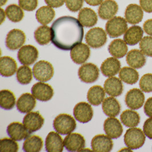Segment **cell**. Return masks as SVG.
Segmentation results:
<instances>
[{
	"label": "cell",
	"instance_id": "1",
	"mask_svg": "<svg viewBox=\"0 0 152 152\" xmlns=\"http://www.w3.org/2000/svg\"><path fill=\"white\" fill-rule=\"evenodd\" d=\"M51 41L60 50L69 51L83 41V26L71 16H63L56 19L51 27Z\"/></svg>",
	"mask_w": 152,
	"mask_h": 152
},
{
	"label": "cell",
	"instance_id": "2",
	"mask_svg": "<svg viewBox=\"0 0 152 152\" xmlns=\"http://www.w3.org/2000/svg\"><path fill=\"white\" fill-rule=\"evenodd\" d=\"M146 136L144 131L138 128L128 129L124 134V143L127 148L132 150L138 149L145 143Z\"/></svg>",
	"mask_w": 152,
	"mask_h": 152
},
{
	"label": "cell",
	"instance_id": "3",
	"mask_svg": "<svg viewBox=\"0 0 152 152\" xmlns=\"http://www.w3.org/2000/svg\"><path fill=\"white\" fill-rule=\"evenodd\" d=\"M53 126L57 133L62 135L69 134L76 129V121L68 114H60L54 119Z\"/></svg>",
	"mask_w": 152,
	"mask_h": 152
},
{
	"label": "cell",
	"instance_id": "4",
	"mask_svg": "<svg viewBox=\"0 0 152 152\" xmlns=\"http://www.w3.org/2000/svg\"><path fill=\"white\" fill-rule=\"evenodd\" d=\"M127 29V21L121 17H114L109 20L105 25L106 32L112 38L120 37Z\"/></svg>",
	"mask_w": 152,
	"mask_h": 152
},
{
	"label": "cell",
	"instance_id": "5",
	"mask_svg": "<svg viewBox=\"0 0 152 152\" xmlns=\"http://www.w3.org/2000/svg\"><path fill=\"white\" fill-rule=\"evenodd\" d=\"M33 73L37 80L46 82L53 77L54 71L53 65L50 63L45 61H40L35 64Z\"/></svg>",
	"mask_w": 152,
	"mask_h": 152
},
{
	"label": "cell",
	"instance_id": "6",
	"mask_svg": "<svg viewBox=\"0 0 152 152\" xmlns=\"http://www.w3.org/2000/svg\"><path fill=\"white\" fill-rule=\"evenodd\" d=\"M107 41V34L102 28H92L86 35V41L92 48H100L106 43Z\"/></svg>",
	"mask_w": 152,
	"mask_h": 152
},
{
	"label": "cell",
	"instance_id": "7",
	"mask_svg": "<svg viewBox=\"0 0 152 152\" xmlns=\"http://www.w3.org/2000/svg\"><path fill=\"white\" fill-rule=\"evenodd\" d=\"M78 76L80 80L84 83H94L99 78V69L95 64L87 63L79 68Z\"/></svg>",
	"mask_w": 152,
	"mask_h": 152
},
{
	"label": "cell",
	"instance_id": "8",
	"mask_svg": "<svg viewBox=\"0 0 152 152\" xmlns=\"http://www.w3.org/2000/svg\"><path fill=\"white\" fill-rule=\"evenodd\" d=\"M38 56L39 53L37 48L32 45H28L21 47L18 52L17 58L21 64L29 66L37 60Z\"/></svg>",
	"mask_w": 152,
	"mask_h": 152
},
{
	"label": "cell",
	"instance_id": "9",
	"mask_svg": "<svg viewBox=\"0 0 152 152\" xmlns=\"http://www.w3.org/2000/svg\"><path fill=\"white\" fill-rule=\"evenodd\" d=\"M26 41V35L24 32L20 29L10 30L6 38L5 44L8 49L12 51L18 50L21 48Z\"/></svg>",
	"mask_w": 152,
	"mask_h": 152
},
{
	"label": "cell",
	"instance_id": "10",
	"mask_svg": "<svg viewBox=\"0 0 152 152\" xmlns=\"http://www.w3.org/2000/svg\"><path fill=\"white\" fill-rule=\"evenodd\" d=\"M125 104L133 110L141 108L145 102V96L142 91L138 88L129 90L125 95Z\"/></svg>",
	"mask_w": 152,
	"mask_h": 152
},
{
	"label": "cell",
	"instance_id": "11",
	"mask_svg": "<svg viewBox=\"0 0 152 152\" xmlns=\"http://www.w3.org/2000/svg\"><path fill=\"white\" fill-rule=\"evenodd\" d=\"M31 93L37 100L48 102L54 95V90L48 84L40 82L33 85L31 88Z\"/></svg>",
	"mask_w": 152,
	"mask_h": 152
},
{
	"label": "cell",
	"instance_id": "12",
	"mask_svg": "<svg viewBox=\"0 0 152 152\" xmlns=\"http://www.w3.org/2000/svg\"><path fill=\"white\" fill-rule=\"evenodd\" d=\"M44 122L45 119L39 112L28 113L23 119V124L30 133L39 130Z\"/></svg>",
	"mask_w": 152,
	"mask_h": 152
},
{
	"label": "cell",
	"instance_id": "13",
	"mask_svg": "<svg viewBox=\"0 0 152 152\" xmlns=\"http://www.w3.org/2000/svg\"><path fill=\"white\" fill-rule=\"evenodd\" d=\"M74 116L77 121L85 124L90 121L94 116V111L90 104L80 102L74 108Z\"/></svg>",
	"mask_w": 152,
	"mask_h": 152
},
{
	"label": "cell",
	"instance_id": "14",
	"mask_svg": "<svg viewBox=\"0 0 152 152\" xmlns=\"http://www.w3.org/2000/svg\"><path fill=\"white\" fill-rule=\"evenodd\" d=\"M64 145L69 152H79L85 148L86 141L79 133H70L64 139Z\"/></svg>",
	"mask_w": 152,
	"mask_h": 152
},
{
	"label": "cell",
	"instance_id": "15",
	"mask_svg": "<svg viewBox=\"0 0 152 152\" xmlns=\"http://www.w3.org/2000/svg\"><path fill=\"white\" fill-rule=\"evenodd\" d=\"M104 131L110 138L117 139L122 135L123 128L118 118L110 117L104 121Z\"/></svg>",
	"mask_w": 152,
	"mask_h": 152
},
{
	"label": "cell",
	"instance_id": "16",
	"mask_svg": "<svg viewBox=\"0 0 152 152\" xmlns=\"http://www.w3.org/2000/svg\"><path fill=\"white\" fill-rule=\"evenodd\" d=\"M113 146V144L111 138L104 134L96 135L91 141V148L94 152H111Z\"/></svg>",
	"mask_w": 152,
	"mask_h": 152
},
{
	"label": "cell",
	"instance_id": "17",
	"mask_svg": "<svg viewBox=\"0 0 152 152\" xmlns=\"http://www.w3.org/2000/svg\"><path fill=\"white\" fill-rule=\"evenodd\" d=\"M70 56L71 59L75 63L82 64L86 62L90 58V48L84 43H79L71 49Z\"/></svg>",
	"mask_w": 152,
	"mask_h": 152
},
{
	"label": "cell",
	"instance_id": "18",
	"mask_svg": "<svg viewBox=\"0 0 152 152\" xmlns=\"http://www.w3.org/2000/svg\"><path fill=\"white\" fill-rule=\"evenodd\" d=\"M8 136L15 141H22L26 139L31 134L25 127L24 125L19 122H13L7 126Z\"/></svg>",
	"mask_w": 152,
	"mask_h": 152
},
{
	"label": "cell",
	"instance_id": "19",
	"mask_svg": "<svg viewBox=\"0 0 152 152\" xmlns=\"http://www.w3.org/2000/svg\"><path fill=\"white\" fill-rule=\"evenodd\" d=\"M118 6L114 0H105L103 1L98 9L99 17L104 20H108L114 17L118 13Z\"/></svg>",
	"mask_w": 152,
	"mask_h": 152
},
{
	"label": "cell",
	"instance_id": "20",
	"mask_svg": "<svg viewBox=\"0 0 152 152\" xmlns=\"http://www.w3.org/2000/svg\"><path fill=\"white\" fill-rule=\"evenodd\" d=\"M64 141L61 136L55 132H50L45 141V149L48 152H62Z\"/></svg>",
	"mask_w": 152,
	"mask_h": 152
},
{
	"label": "cell",
	"instance_id": "21",
	"mask_svg": "<svg viewBox=\"0 0 152 152\" xmlns=\"http://www.w3.org/2000/svg\"><path fill=\"white\" fill-rule=\"evenodd\" d=\"M121 69V63L115 57H110L102 63L100 70L104 76L112 77L117 75Z\"/></svg>",
	"mask_w": 152,
	"mask_h": 152
},
{
	"label": "cell",
	"instance_id": "22",
	"mask_svg": "<svg viewBox=\"0 0 152 152\" xmlns=\"http://www.w3.org/2000/svg\"><path fill=\"white\" fill-rule=\"evenodd\" d=\"M104 88L108 95L112 97L119 96L123 92V84L121 79L112 76L105 81Z\"/></svg>",
	"mask_w": 152,
	"mask_h": 152
},
{
	"label": "cell",
	"instance_id": "23",
	"mask_svg": "<svg viewBox=\"0 0 152 152\" xmlns=\"http://www.w3.org/2000/svg\"><path fill=\"white\" fill-rule=\"evenodd\" d=\"M144 17L143 10L137 4H130L125 9V18L126 21L132 25L141 22Z\"/></svg>",
	"mask_w": 152,
	"mask_h": 152
},
{
	"label": "cell",
	"instance_id": "24",
	"mask_svg": "<svg viewBox=\"0 0 152 152\" xmlns=\"http://www.w3.org/2000/svg\"><path fill=\"white\" fill-rule=\"evenodd\" d=\"M126 61L132 68L140 69L145 66L146 59L145 55L141 50L133 49L128 53Z\"/></svg>",
	"mask_w": 152,
	"mask_h": 152
},
{
	"label": "cell",
	"instance_id": "25",
	"mask_svg": "<svg viewBox=\"0 0 152 152\" xmlns=\"http://www.w3.org/2000/svg\"><path fill=\"white\" fill-rule=\"evenodd\" d=\"M33 95L29 93H25L19 97L17 102V108L22 113H28L35 107L36 101Z\"/></svg>",
	"mask_w": 152,
	"mask_h": 152
},
{
	"label": "cell",
	"instance_id": "26",
	"mask_svg": "<svg viewBox=\"0 0 152 152\" xmlns=\"http://www.w3.org/2000/svg\"><path fill=\"white\" fill-rule=\"evenodd\" d=\"M144 30L139 26H133L125 33L124 41L129 46H134L140 42L143 38Z\"/></svg>",
	"mask_w": 152,
	"mask_h": 152
},
{
	"label": "cell",
	"instance_id": "27",
	"mask_svg": "<svg viewBox=\"0 0 152 152\" xmlns=\"http://www.w3.org/2000/svg\"><path fill=\"white\" fill-rule=\"evenodd\" d=\"M78 19L83 26L86 28L95 26L98 20L96 12L88 7H84L80 10Z\"/></svg>",
	"mask_w": 152,
	"mask_h": 152
},
{
	"label": "cell",
	"instance_id": "28",
	"mask_svg": "<svg viewBox=\"0 0 152 152\" xmlns=\"http://www.w3.org/2000/svg\"><path fill=\"white\" fill-rule=\"evenodd\" d=\"M17 69V64L13 58L5 56L0 58V74L4 77L13 76Z\"/></svg>",
	"mask_w": 152,
	"mask_h": 152
},
{
	"label": "cell",
	"instance_id": "29",
	"mask_svg": "<svg viewBox=\"0 0 152 152\" xmlns=\"http://www.w3.org/2000/svg\"><path fill=\"white\" fill-rule=\"evenodd\" d=\"M102 109L107 116L116 117L121 111V106L118 100L112 97L106 98L103 102Z\"/></svg>",
	"mask_w": 152,
	"mask_h": 152
},
{
	"label": "cell",
	"instance_id": "30",
	"mask_svg": "<svg viewBox=\"0 0 152 152\" xmlns=\"http://www.w3.org/2000/svg\"><path fill=\"white\" fill-rule=\"evenodd\" d=\"M128 50V48L126 43L121 39L113 40L108 46L110 54L116 58H123L127 54Z\"/></svg>",
	"mask_w": 152,
	"mask_h": 152
},
{
	"label": "cell",
	"instance_id": "31",
	"mask_svg": "<svg viewBox=\"0 0 152 152\" xmlns=\"http://www.w3.org/2000/svg\"><path fill=\"white\" fill-rule=\"evenodd\" d=\"M87 100L92 105L98 106L104 101L105 90L100 86H94L90 88L87 93Z\"/></svg>",
	"mask_w": 152,
	"mask_h": 152
},
{
	"label": "cell",
	"instance_id": "32",
	"mask_svg": "<svg viewBox=\"0 0 152 152\" xmlns=\"http://www.w3.org/2000/svg\"><path fill=\"white\" fill-rule=\"evenodd\" d=\"M56 16L54 10L50 7L43 6L39 8L35 14L36 18L38 22L43 25L50 23Z\"/></svg>",
	"mask_w": 152,
	"mask_h": 152
},
{
	"label": "cell",
	"instance_id": "33",
	"mask_svg": "<svg viewBox=\"0 0 152 152\" xmlns=\"http://www.w3.org/2000/svg\"><path fill=\"white\" fill-rule=\"evenodd\" d=\"M120 120L125 126L133 128L140 124V116L137 112L133 111V110H127L123 111L121 114Z\"/></svg>",
	"mask_w": 152,
	"mask_h": 152
},
{
	"label": "cell",
	"instance_id": "34",
	"mask_svg": "<svg viewBox=\"0 0 152 152\" xmlns=\"http://www.w3.org/2000/svg\"><path fill=\"white\" fill-rule=\"evenodd\" d=\"M43 145V140L41 137L38 136H29L25 139L23 142L22 149L24 152H40Z\"/></svg>",
	"mask_w": 152,
	"mask_h": 152
},
{
	"label": "cell",
	"instance_id": "35",
	"mask_svg": "<svg viewBox=\"0 0 152 152\" xmlns=\"http://www.w3.org/2000/svg\"><path fill=\"white\" fill-rule=\"evenodd\" d=\"M119 77L124 83L132 85L138 82L139 74L136 69L132 67H124L120 69Z\"/></svg>",
	"mask_w": 152,
	"mask_h": 152
},
{
	"label": "cell",
	"instance_id": "36",
	"mask_svg": "<svg viewBox=\"0 0 152 152\" xmlns=\"http://www.w3.org/2000/svg\"><path fill=\"white\" fill-rule=\"evenodd\" d=\"M34 38L37 42L42 46L48 45L51 39V30L48 26L43 25L35 31Z\"/></svg>",
	"mask_w": 152,
	"mask_h": 152
},
{
	"label": "cell",
	"instance_id": "37",
	"mask_svg": "<svg viewBox=\"0 0 152 152\" xmlns=\"http://www.w3.org/2000/svg\"><path fill=\"white\" fill-rule=\"evenodd\" d=\"M15 104V97L10 91L4 90L0 92V107L5 110H10Z\"/></svg>",
	"mask_w": 152,
	"mask_h": 152
},
{
	"label": "cell",
	"instance_id": "38",
	"mask_svg": "<svg viewBox=\"0 0 152 152\" xmlns=\"http://www.w3.org/2000/svg\"><path fill=\"white\" fill-rule=\"evenodd\" d=\"M6 14L8 19L13 22H18L24 17V13L21 7L15 5H10L6 8Z\"/></svg>",
	"mask_w": 152,
	"mask_h": 152
},
{
	"label": "cell",
	"instance_id": "39",
	"mask_svg": "<svg viewBox=\"0 0 152 152\" xmlns=\"http://www.w3.org/2000/svg\"><path fill=\"white\" fill-rule=\"evenodd\" d=\"M33 74L31 69L27 66H21L17 71V79L19 83L26 85L33 79Z\"/></svg>",
	"mask_w": 152,
	"mask_h": 152
},
{
	"label": "cell",
	"instance_id": "40",
	"mask_svg": "<svg viewBox=\"0 0 152 152\" xmlns=\"http://www.w3.org/2000/svg\"><path fill=\"white\" fill-rule=\"evenodd\" d=\"M19 149V146L14 140L2 138L0 140V151L1 152H16Z\"/></svg>",
	"mask_w": 152,
	"mask_h": 152
},
{
	"label": "cell",
	"instance_id": "41",
	"mask_svg": "<svg viewBox=\"0 0 152 152\" xmlns=\"http://www.w3.org/2000/svg\"><path fill=\"white\" fill-rule=\"evenodd\" d=\"M140 48L145 56L152 58V37H144L140 42Z\"/></svg>",
	"mask_w": 152,
	"mask_h": 152
},
{
	"label": "cell",
	"instance_id": "42",
	"mask_svg": "<svg viewBox=\"0 0 152 152\" xmlns=\"http://www.w3.org/2000/svg\"><path fill=\"white\" fill-rule=\"evenodd\" d=\"M139 86L142 92L146 93L152 92V74H146L142 76Z\"/></svg>",
	"mask_w": 152,
	"mask_h": 152
},
{
	"label": "cell",
	"instance_id": "43",
	"mask_svg": "<svg viewBox=\"0 0 152 152\" xmlns=\"http://www.w3.org/2000/svg\"><path fill=\"white\" fill-rule=\"evenodd\" d=\"M20 7L23 10L31 12L35 10L38 7V0H18Z\"/></svg>",
	"mask_w": 152,
	"mask_h": 152
},
{
	"label": "cell",
	"instance_id": "44",
	"mask_svg": "<svg viewBox=\"0 0 152 152\" xmlns=\"http://www.w3.org/2000/svg\"><path fill=\"white\" fill-rule=\"evenodd\" d=\"M66 5L69 11L76 12L83 7V0H66Z\"/></svg>",
	"mask_w": 152,
	"mask_h": 152
},
{
	"label": "cell",
	"instance_id": "45",
	"mask_svg": "<svg viewBox=\"0 0 152 152\" xmlns=\"http://www.w3.org/2000/svg\"><path fill=\"white\" fill-rule=\"evenodd\" d=\"M143 131L148 138L152 140V118H149L145 121L143 126Z\"/></svg>",
	"mask_w": 152,
	"mask_h": 152
},
{
	"label": "cell",
	"instance_id": "46",
	"mask_svg": "<svg viewBox=\"0 0 152 152\" xmlns=\"http://www.w3.org/2000/svg\"><path fill=\"white\" fill-rule=\"evenodd\" d=\"M140 4L145 12L152 13V0H140Z\"/></svg>",
	"mask_w": 152,
	"mask_h": 152
},
{
	"label": "cell",
	"instance_id": "47",
	"mask_svg": "<svg viewBox=\"0 0 152 152\" xmlns=\"http://www.w3.org/2000/svg\"><path fill=\"white\" fill-rule=\"evenodd\" d=\"M144 110L147 116L152 118V97H149L145 102Z\"/></svg>",
	"mask_w": 152,
	"mask_h": 152
},
{
	"label": "cell",
	"instance_id": "48",
	"mask_svg": "<svg viewBox=\"0 0 152 152\" xmlns=\"http://www.w3.org/2000/svg\"><path fill=\"white\" fill-rule=\"evenodd\" d=\"M45 1L48 7L58 8L63 6L66 0H45Z\"/></svg>",
	"mask_w": 152,
	"mask_h": 152
},
{
	"label": "cell",
	"instance_id": "49",
	"mask_svg": "<svg viewBox=\"0 0 152 152\" xmlns=\"http://www.w3.org/2000/svg\"><path fill=\"white\" fill-rule=\"evenodd\" d=\"M143 28L147 34L152 37V19L145 21L143 25Z\"/></svg>",
	"mask_w": 152,
	"mask_h": 152
},
{
	"label": "cell",
	"instance_id": "50",
	"mask_svg": "<svg viewBox=\"0 0 152 152\" xmlns=\"http://www.w3.org/2000/svg\"><path fill=\"white\" fill-rule=\"evenodd\" d=\"M85 2L91 6H98L102 4L103 2V0H84Z\"/></svg>",
	"mask_w": 152,
	"mask_h": 152
},
{
	"label": "cell",
	"instance_id": "51",
	"mask_svg": "<svg viewBox=\"0 0 152 152\" xmlns=\"http://www.w3.org/2000/svg\"><path fill=\"white\" fill-rule=\"evenodd\" d=\"M1 23L2 24L3 23L4 21L5 20V12H4V10L2 9H1Z\"/></svg>",
	"mask_w": 152,
	"mask_h": 152
},
{
	"label": "cell",
	"instance_id": "52",
	"mask_svg": "<svg viewBox=\"0 0 152 152\" xmlns=\"http://www.w3.org/2000/svg\"><path fill=\"white\" fill-rule=\"evenodd\" d=\"M132 152V149H131L130 148H124V149H122V150H121L120 151V152Z\"/></svg>",
	"mask_w": 152,
	"mask_h": 152
},
{
	"label": "cell",
	"instance_id": "53",
	"mask_svg": "<svg viewBox=\"0 0 152 152\" xmlns=\"http://www.w3.org/2000/svg\"><path fill=\"white\" fill-rule=\"evenodd\" d=\"M7 0H1V7L4 6L7 2Z\"/></svg>",
	"mask_w": 152,
	"mask_h": 152
}]
</instances>
